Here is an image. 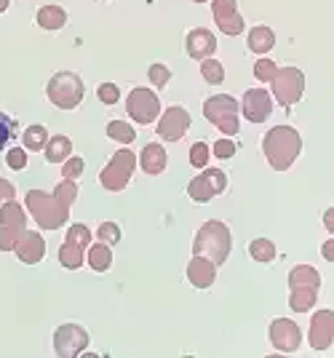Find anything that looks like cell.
Masks as SVG:
<instances>
[{"label": "cell", "mask_w": 334, "mask_h": 358, "mask_svg": "<svg viewBox=\"0 0 334 358\" xmlns=\"http://www.w3.org/2000/svg\"><path fill=\"white\" fill-rule=\"evenodd\" d=\"M268 337H270V345L278 353H294L303 343V331L289 318H275L268 329Z\"/></svg>", "instance_id": "cell-12"}, {"label": "cell", "mask_w": 334, "mask_h": 358, "mask_svg": "<svg viewBox=\"0 0 334 358\" xmlns=\"http://www.w3.org/2000/svg\"><path fill=\"white\" fill-rule=\"evenodd\" d=\"M190 123H193L190 113H187L184 107L174 105V107H168L166 113L158 118V129H155V131H158L161 139H166V142H180V139L187 134Z\"/></svg>", "instance_id": "cell-11"}, {"label": "cell", "mask_w": 334, "mask_h": 358, "mask_svg": "<svg viewBox=\"0 0 334 358\" xmlns=\"http://www.w3.org/2000/svg\"><path fill=\"white\" fill-rule=\"evenodd\" d=\"M35 22L43 30H61L67 24V14H64V8H59V6H43L38 11V16H35Z\"/></svg>", "instance_id": "cell-23"}, {"label": "cell", "mask_w": 334, "mask_h": 358, "mask_svg": "<svg viewBox=\"0 0 334 358\" xmlns=\"http://www.w3.org/2000/svg\"><path fill=\"white\" fill-rule=\"evenodd\" d=\"M270 86H273V94H275V99H278V105L291 107L303 99L305 75H303V70H297V67H278V73H275V78L270 80Z\"/></svg>", "instance_id": "cell-7"}, {"label": "cell", "mask_w": 334, "mask_h": 358, "mask_svg": "<svg viewBox=\"0 0 334 358\" xmlns=\"http://www.w3.org/2000/svg\"><path fill=\"white\" fill-rule=\"evenodd\" d=\"M92 230L86 227V224H73L70 230H67V238L64 241H70V243H75V246H80V249H89L92 246Z\"/></svg>", "instance_id": "cell-34"}, {"label": "cell", "mask_w": 334, "mask_h": 358, "mask_svg": "<svg viewBox=\"0 0 334 358\" xmlns=\"http://www.w3.org/2000/svg\"><path fill=\"white\" fill-rule=\"evenodd\" d=\"M246 43H249V51H254V54H268L275 45V32L270 30V27H265V24L252 27Z\"/></svg>", "instance_id": "cell-22"}, {"label": "cell", "mask_w": 334, "mask_h": 358, "mask_svg": "<svg viewBox=\"0 0 334 358\" xmlns=\"http://www.w3.org/2000/svg\"><path fill=\"white\" fill-rule=\"evenodd\" d=\"M24 203H27V211L32 214V220L38 222L41 230H59L61 224L70 220V206L61 203L54 193L30 190Z\"/></svg>", "instance_id": "cell-3"}, {"label": "cell", "mask_w": 334, "mask_h": 358, "mask_svg": "<svg viewBox=\"0 0 334 358\" xmlns=\"http://www.w3.org/2000/svg\"><path fill=\"white\" fill-rule=\"evenodd\" d=\"M83 169H86L83 158H78V155H70V158L64 161V166H61V177H64V179H78L80 174H83Z\"/></svg>", "instance_id": "cell-41"}, {"label": "cell", "mask_w": 334, "mask_h": 358, "mask_svg": "<svg viewBox=\"0 0 334 358\" xmlns=\"http://www.w3.org/2000/svg\"><path fill=\"white\" fill-rule=\"evenodd\" d=\"M86 262L92 265V270H96V273H105V270H110V265H112V252H110V246L107 243H92L89 249H86Z\"/></svg>", "instance_id": "cell-24"}, {"label": "cell", "mask_w": 334, "mask_h": 358, "mask_svg": "<svg viewBox=\"0 0 334 358\" xmlns=\"http://www.w3.org/2000/svg\"><path fill=\"white\" fill-rule=\"evenodd\" d=\"M83 94H86V89H83L80 75L67 73V70L51 75V80L46 86L48 102L54 107H59V110H75L83 102Z\"/></svg>", "instance_id": "cell-5"}, {"label": "cell", "mask_w": 334, "mask_h": 358, "mask_svg": "<svg viewBox=\"0 0 334 358\" xmlns=\"http://www.w3.org/2000/svg\"><path fill=\"white\" fill-rule=\"evenodd\" d=\"M184 48H187V57L196 62H203L209 59L214 51H217V38H214L212 30H206V27H196V30L187 32V38H184Z\"/></svg>", "instance_id": "cell-16"}, {"label": "cell", "mask_w": 334, "mask_h": 358, "mask_svg": "<svg viewBox=\"0 0 334 358\" xmlns=\"http://www.w3.org/2000/svg\"><path fill=\"white\" fill-rule=\"evenodd\" d=\"M96 238L102 241V243H107V246H112V243L121 241V227L115 222H102L99 230H96Z\"/></svg>", "instance_id": "cell-38"}, {"label": "cell", "mask_w": 334, "mask_h": 358, "mask_svg": "<svg viewBox=\"0 0 334 358\" xmlns=\"http://www.w3.org/2000/svg\"><path fill=\"white\" fill-rule=\"evenodd\" d=\"M22 142H24V150H43L48 142L46 126H30L22 136Z\"/></svg>", "instance_id": "cell-31"}, {"label": "cell", "mask_w": 334, "mask_h": 358, "mask_svg": "<svg viewBox=\"0 0 334 358\" xmlns=\"http://www.w3.org/2000/svg\"><path fill=\"white\" fill-rule=\"evenodd\" d=\"M300 150H303V136L291 126H275L262 139V152L275 171L291 169V164L300 158Z\"/></svg>", "instance_id": "cell-1"}, {"label": "cell", "mask_w": 334, "mask_h": 358, "mask_svg": "<svg viewBox=\"0 0 334 358\" xmlns=\"http://www.w3.org/2000/svg\"><path fill=\"white\" fill-rule=\"evenodd\" d=\"M319 302V286H289V305L294 313H307Z\"/></svg>", "instance_id": "cell-20"}, {"label": "cell", "mask_w": 334, "mask_h": 358, "mask_svg": "<svg viewBox=\"0 0 334 358\" xmlns=\"http://www.w3.org/2000/svg\"><path fill=\"white\" fill-rule=\"evenodd\" d=\"M147 78H150L152 86H158V89H164L168 80H171V70H168L166 64H161V62H155L150 64V70H147Z\"/></svg>", "instance_id": "cell-37"}, {"label": "cell", "mask_w": 334, "mask_h": 358, "mask_svg": "<svg viewBox=\"0 0 334 358\" xmlns=\"http://www.w3.org/2000/svg\"><path fill=\"white\" fill-rule=\"evenodd\" d=\"M6 201H14V185L8 179H0V203Z\"/></svg>", "instance_id": "cell-44"}, {"label": "cell", "mask_w": 334, "mask_h": 358, "mask_svg": "<svg viewBox=\"0 0 334 358\" xmlns=\"http://www.w3.org/2000/svg\"><path fill=\"white\" fill-rule=\"evenodd\" d=\"M96 96H99V102H102V105H118V99H121V89H118L115 83H102V86L96 89Z\"/></svg>", "instance_id": "cell-40"}, {"label": "cell", "mask_w": 334, "mask_h": 358, "mask_svg": "<svg viewBox=\"0 0 334 358\" xmlns=\"http://www.w3.org/2000/svg\"><path fill=\"white\" fill-rule=\"evenodd\" d=\"M59 262H61V268L78 270L83 262H86V249H80V246H75V243L64 241V243L59 246Z\"/></svg>", "instance_id": "cell-26"}, {"label": "cell", "mask_w": 334, "mask_h": 358, "mask_svg": "<svg viewBox=\"0 0 334 358\" xmlns=\"http://www.w3.org/2000/svg\"><path fill=\"white\" fill-rule=\"evenodd\" d=\"M89 348V331L78 324H61L54 331V350L61 358H75Z\"/></svg>", "instance_id": "cell-10"}, {"label": "cell", "mask_w": 334, "mask_h": 358, "mask_svg": "<svg viewBox=\"0 0 334 358\" xmlns=\"http://www.w3.org/2000/svg\"><path fill=\"white\" fill-rule=\"evenodd\" d=\"M334 343V313L319 310L310 321V348L313 350H329Z\"/></svg>", "instance_id": "cell-15"}, {"label": "cell", "mask_w": 334, "mask_h": 358, "mask_svg": "<svg viewBox=\"0 0 334 358\" xmlns=\"http://www.w3.org/2000/svg\"><path fill=\"white\" fill-rule=\"evenodd\" d=\"M0 224H6V227H27V214L16 201H6V203H0Z\"/></svg>", "instance_id": "cell-25"}, {"label": "cell", "mask_w": 334, "mask_h": 358, "mask_svg": "<svg viewBox=\"0 0 334 358\" xmlns=\"http://www.w3.org/2000/svg\"><path fill=\"white\" fill-rule=\"evenodd\" d=\"M225 187H228L225 171H219V169H206V171H201L198 177L190 179L187 195H190L196 203H209L212 198H217L219 193H225Z\"/></svg>", "instance_id": "cell-8"}, {"label": "cell", "mask_w": 334, "mask_h": 358, "mask_svg": "<svg viewBox=\"0 0 334 358\" xmlns=\"http://www.w3.org/2000/svg\"><path fill=\"white\" fill-rule=\"evenodd\" d=\"M8 3H11V0H0V14H3L6 8H8Z\"/></svg>", "instance_id": "cell-47"}, {"label": "cell", "mask_w": 334, "mask_h": 358, "mask_svg": "<svg viewBox=\"0 0 334 358\" xmlns=\"http://www.w3.org/2000/svg\"><path fill=\"white\" fill-rule=\"evenodd\" d=\"M238 110L249 123H265L273 113V99L265 89H249L243 94V102L238 105Z\"/></svg>", "instance_id": "cell-13"}, {"label": "cell", "mask_w": 334, "mask_h": 358, "mask_svg": "<svg viewBox=\"0 0 334 358\" xmlns=\"http://www.w3.org/2000/svg\"><path fill=\"white\" fill-rule=\"evenodd\" d=\"M324 224H326L329 233H334V209H329L326 214H324Z\"/></svg>", "instance_id": "cell-46"}, {"label": "cell", "mask_w": 334, "mask_h": 358, "mask_svg": "<svg viewBox=\"0 0 334 358\" xmlns=\"http://www.w3.org/2000/svg\"><path fill=\"white\" fill-rule=\"evenodd\" d=\"M107 136L112 139V142H121V145H131L134 139H137V131L126 123V120H110L107 123Z\"/></svg>", "instance_id": "cell-28"}, {"label": "cell", "mask_w": 334, "mask_h": 358, "mask_svg": "<svg viewBox=\"0 0 334 358\" xmlns=\"http://www.w3.org/2000/svg\"><path fill=\"white\" fill-rule=\"evenodd\" d=\"M206 164H209V145L206 142H196L190 148V166L193 169H206Z\"/></svg>", "instance_id": "cell-39"}, {"label": "cell", "mask_w": 334, "mask_h": 358, "mask_svg": "<svg viewBox=\"0 0 334 358\" xmlns=\"http://www.w3.org/2000/svg\"><path fill=\"white\" fill-rule=\"evenodd\" d=\"M193 3H206V0H193Z\"/></svg>", "instance_id": "cell-48"}, {"label": "cell", "mask_w": 334, "mask_h": 358, "mask_svg": "<svg viewBox=\"0 0 334 358\" xmlns=\"http://www.w3.org/2000/svg\"><path fill=\"white\" fill-rule=\"evenodd\" d=\"M43 152H46L48 164H64V161L73 155V142H70V136H64V134L48 136Z\"/></svg>", "instance_id": "cell-21"}, {"label": "cell", "mask_w": 334, "mask_h": 358, "mask_svg": "<svg viewBox=\"0 0 334 358\" xmlns=\"http://www.w3.org/2000/svg\"><path fill=\"white\" fill-rule=\"evenodd\" d=\"M275 73H278V64H275L273 59H257L254 62V78H257L259 83H270L275 78Z\"/></svg>", "instance_id": "cell-36"}, {"label": "cell", "mask_w": 334, "mask_h": 358, "mask_svg": "<svg viewBox=\"0 0 334 358\" xmlns=\"http://www.w3.org/2000/svg\"><path fill=\"white\" fill-rule=\"evenodd\" d=\"M166 164H168V155L166 150H164V145H158V142L145 145L142 155H139V166H142L145 174H161V171H166Z\"/></svg>", "instance_id": "cell-19"}, {"label": "cell", "mask_w": 334, "mask_h": 358, "mask_svg": "<svg viewBox=\"0 0 334 358\" xmlns=\"http://www.w3.org/2000/svg\"><path fill=\"white\" fill-rule=\"evenodd\" d=\"M137 169V155L131 150H118L107 166L99 171V185L105 187L107 193H123L126 185L131 182V174Z\"/></svg>", "instance_id": "cell-6"}, {"label": "cell", "mask_w": 334, "mask_h": 358, "mask_svg": "<svg viewBox=\"0 0 334 358\" xmlns=\"http://www.w3.org/2000/svg\"><path fill=\"white\" fill-rule=\"evenodd\" d=\"M217 278V265L206 257H193L187 265V281L196 289H209Z\"/></svg>", "instance_id": "cell-18"}, {"label": "cell", "mask_w": 334, "mask_h": 358, "mask_svg": "<svg viewBox=\"0 0 334 358\" xmlns=\"http://www.w3.org/2000/svg\"><path fill=\"white\" fill-rule=\"evenodd\" d=\"M289 286H321V273L313 265H297L289 273Z\"/></svg>", "instance_id": "cell-27"}, {"label": "cell", "mask_w": 334, "mask_h": 358, "mask_svg": "<svg viewBox=\"0 0 334 358\" xmlns=\"http://www.w3.org/2000/svg\"><path fill=\"white\" fill-rule=\"evenodd\" d=\"M6 164H8V169H14V171H22L27 166V150L11 148L6 152Z\"/></svg>", "instance_id": "cell-42"}, {"label": "cell", "mask_w": 334, "mask_h": 358, "mask_svg": "<svg viewBox=\"0 0 334 358\" xmlns=\"http://www.w3.org/2000/svg\"><path fill=\"white\" fill-rule=\"evenodd\" d=\"M235 150L238 148H235L230 139H219V142L214 145V155H217V158H233V155H235Z\"/></svg>", "instance_id": "cell-43"}, {"label": "cell", "mask_w": 334, "mask_h": 358, "mask_svg": "<svg viewBox=\"0 0 334 358\" xmlns=\"http://www.w3.org/2000/svg\"><path fill=\"white\" fill-rule=\"evenodd\" d=\"M321 254H324V259H326V262H334V238H329L326 243H324Z\"/></svg>", "instance_id": "cell-45"}, {"label": "cell", "mask_w": 334, "mask_h": 358, "mask_svg": "<svg viewBox=\"0 0 334 358\" xmlns=\"http://www.w3.org/2000/svg\"><path fill=\"white\" fill-rule=\"evenodd\" d=\"M24 230L27 227H6V224H0V252H14L16 241L22 238Z\"/></svg>", "instance_id": "cell-33"}, {"label": "cell", "mask_w": 334, "mask_h": 358, "mask_svg": "<svg viewBox=\"0 0 334 358\" xmlns=\"http://www.w3.org/2000/svg\"><path fill=\"white\" fill-rule=\"evenodd\" d=\"M14 252L24 265H38L43 259V254H46V241H43V236H38L32 230H24L22 238L16 241Z\"/></svg>", "instance_id": "cell-17"}, {"label": "cell", "mask_w": 334, "mask_h": 358, "mask_svg": "<svg viewBox=\"0 0 334 358\" xmlns=\"http://www.w3.org/2000/svg\"><path fill=\"white\" fill-rule=\"evenodd\" d=\"M212 14L217 27L225 32V35H230V38L241 35L243 27H246L243 16L238 14V3L235 0H212Z\"/></svg>", "instance_id": "cell-14"}, {"label": "cell", "mask_w": 334, "mask_h": 358, "mask_svg": "<svg viewBox=\"0 0 334 358\" xmlns=\"http://www.w3.org/2000/svg\"><path fill=\"white\" fill-rule=\"evenodd\" d=\"M16 139V120L6 113H0V150H8V145Z\"/></svg>", "instance_id": "cell-32"}, {"label": "cell", "mask_w": 334, "mask_h": 358, "mask_svg": "<svg viewBox=\"0 0 334 358\" xmlns=\"http://www.w3.org/2000/svg\"><path fill=\"white\" fill-rule=\"evenodd\" d=\"M233 249V236L230 227L219 220H209L198 227L196 241H193V257H206L214 265H225Z\"/></svg>", "instance_id": "cell-2"}, {"label": "cell", "mask_w": 334, "mask_h": 358, "mask_svg": "<svg viewBox=\"0 0 334 358\" xmlns=\"http://www.w3.org/2000/svg\"><path fill=\"white\" fill-rule=\"evenodd\" d=\"M54 195L59 198L61 203H67V206L73 209V203H75V198H78V185H75V179H61L59 185H57V190H54Z\"/></svg>", "instance_id": "cell-35"}, {"label": "cell", "mask_w": 334, "mask_h": 358, "mask_svg": "<svg viewBox=\"0 0 334 358\" xmlns=\"http://www.w3.org/2000/svg\"><path fill=\"white\" fill-rule=\"evenodd\" d=\"M201 75H203V80L206 83H212V86H219L222 80H225V67H222V62L217 59H203L201 62Z\"/></svg>", "instance_id": "cell-30"}, {"label": "cell", "mask_w": 334, "mask_h": 358, "mask_svg": "<svg viewBox=\"0 0 334 358\" xmlns=\"http://www.w3.org/2000/svg\"><path fill=\"white\" fill-rule=\"evenodd\" d=\"M238 102L230 94H214L203 102V118L212 123L214 129H219L222 134L235 136L241 131L238 126Z\"/></svg>", "instance_id": "cell-4"}, {"label": "cell", "mask_w": 334, "mask_h": 358, "mask_svg": "<svg viewBox=\"0 0 334 358\" xmlns=\"http://www.w3.org/2000/svg\"><path fill=\"white\" fill-rule=\"evenodd\" d=\"M126 113L134 123L147 126V123L158 120V115H161V102H158V96L150 89H134L126 96Z\"/></svg>", "instance_id": "cell-9"}, {"label": "cell", "mask_w": 334, "mask_h": 358, "mask_svg": "<svg viewBox=\"0 0 334 358\" xmlns=\"http://www.w3.org/2000/svg\"><path fill=\"white\" fill-rule=\"evenodd\" d=\"M249 254L257 262H273L275 259V243L270 238H254L249 243Z\"/></svg>", "instance_id": "cell-29"}]
</instances>
